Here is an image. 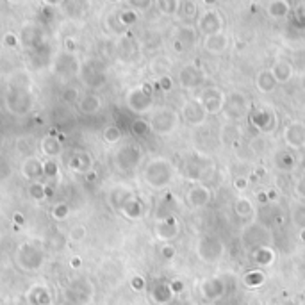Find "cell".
I'll return each mask as SVG.
<instances>
[{
  "label": "cell",
  "instance_id": "obj_1",
  "mask_svg": "<svg viewBox=\"0 0 305 305\" xmlns=\"http://www.w3.org/2000/svg\"><path fill=\"white\" fill-rule=\"evenodd\" d=\"M173 177V169L171 164L164 159H154L152 163H148V166L145 169V180L146 184H150L156 189L168 186L171 182Z\"/></svg>",
  "mask_w": 305,
  "mask_h": 305
},
{
  "label": "cell",
  "instance_id": "obj_2",
  "mask_svg": "<svg viewBox=\"0 0 305 305\" xmlns=\"http://www.w3.org/2000/svg\"><path fill=\"white\" fill-rule=\"evenodd\" d=\"M179 127V115L173 109H159L150 122V129L161 136H168Z\"/></svg>",
  "mask_w": 305,
  "mask_h": 305
},
{
  "label": "cell",
  "instance_id": "obj_3",
  "mask_svg": "<svg viewBox=\"0 0 305 305\" xmlns=\"http://www.w3.org/2000/svg\"><path fill=\"white\" fill-rule=\"evenodd\" d=\"M225 100L227 99H225L223 91L216 86H207L200 95V105L207 115H218V112L223 111Z\"/></svg>",
  "mask_w": 305,
  "mask_h": 305
},
{
  "label": "cell",
  "instance_id": "obj_4",
  "mask_svg": "<svg viewBox=\"0 0 305 305\" xmlns=\"http://www.w3.org/2000/svg\"><path fill=\"white\" fill-rule=\"evenodd\" d=\"M197 31L202 36H214V34H220L221 27H223V16L220 14V11L216 9H207L202 13V16L198 18L197 24Z\"/></svg>",
  "mask_w": 305,
  "mask_h": 305
},
{
  "label": "cell",
  "instance_id": "obj_5",
  "mask_svg": "<svg viewBox=\"0 0 305 305\" xmlns=\"http://www.w3.org/2000/svg\"><path fill=\"white\" fill-rule=\"evenodd\" d=\"M197 254H198V257H200L202 261H207V262L218 261V259L223 255V243H221L218 237L205 236V237H202V239L198 241Z\"/></svg>",
  "mask_w": 305,
  "mask_h": 305
},
{
  "label": "cell",
  "instance_id": "obj_6",
  "mask_svg": "<svg viewBox=\"0 0 305 305\" xmlns=\"http://www.w3.org/2000/svg\"><path fill=\"white\" fill-rule=\"evenodd\" d=\"M284 141L289 148L298 150L305 145V123L291 122L284 129Z\"/></svg>",
  "mask_w": 305,
  "mask_h": 305
},
{
  "label": "cell",
  "instance_id": "obj_7",
  "mask_svg": "<svg viewBox=\"0 0 305 305\" xmlns=\"http://www.w3.org/2000/svg\"><path fill=\"white\" fill-rule=\"evenodd\" d=\"M223 111H225V115H227L231 120L243 118V116L248 112V100H246V97L241 95V93H234V95H231L227 100H225Z\"/></svg>",
  "mask_w": 305,
  "mask_h": 305
},
{
  "label": "cell",
  "instance_id": "obj_8",
  "mask_svg": "<svg viewBox=\"0 0 305 305\" xmlns=\"http://www.w3.org/2000/svg\"><path fill=\"white\" fill-rule=\"evenodd\" d=\"M211 198H213L211 189L205 186H193L186 193V203L191 209H203L205 205H209Z\"/></svg>",
  "mask_w": 305,
  "mask_h": 305
},
{
  "label": "cell",
  "instance_id": "obj_9",
  "mask_svg": "<svg viewBox=\"0 0 305 305\" xmlns=\"http://www.w3.org/2000/svg\"><path fill=\"white\" fill-rule=\"evenodd\" d=\"M127 104H129L130 111L134 112H146L152 107V93L145 91L143 88L132 89L127 97Z\"/></svg>",
  "mask_w": 305,
  "mask_h": 305
},
{
  "label": "cell",
  "instance_id": "obj_10",
  "mask_svg": "<svg viewBox=\"0 0 305 305\" xmlns=\"http://www.w3.org/2000/svg\"><path fill=\"white\" fill-rule=\"evenodd\" d=\"M182 115L189 125H202L207 118V112L203 111V107L200 105V102L197 100H187L182 107Z\"/></svg>",
  "mask_w": 305,
  "mask_h": 305
},
{
  "label": "cell",
  "instance_id": "obj_11",
  "mask_svg": "<svg viewBox=\"0 0 305 305\" xmlns=\"http://www.w3.org/2000/svg\"><path fill=\"white\" fill-rule=\"evenodd\" d=\"M116 161H118L122 169H132L138 166V163L141 161V150L134 145L123 146L118 152V156H116Z\"/></svg>",
  "mask_w": 305,
  "mask_h": 305
},
{
  "label": "cell",
  "instance_id": "obj_12",
  "mask_svg": "<svg viewBox=\"0 0 305 305\" xmlns=\"http://www.w3.org/2000/svg\"><path fill=\"white\" fill-rule=\"evenodd\" d=\"M179 84L184 89H195L202 84V73L195 65H186L179 71Z\"/></svg>",
  "mask_w": 305,
  "mask_h": 305
},
{
  "label": "cell",
  "instance_id": "obj_13",
  "mask_svg": "<svg viewBox=\"0 0 305 305\" xmlns=\"http://www.w3.org/2000/svg\"><path fill=\"white\" fill-rule=\"evenodd\" d=\"M250 122L255 129L268 132L275 127V115L268 109H255V111L250 112Z\"/></svg>",
  "mask_w": 305,
  "mask_h": 305
},
{
  "label": "cell",
  "instance_id": "obj_14",
  "mask_svg": "<svg viewBox=\"0 0 305 305\" xmlns=\"http://www.w3.org/2000/svg\"><path fill=\"white\" fill-rule=\"evenodd\" d=\"M228 48V37L223 32L203 37V50L211 55H220Z\"/></svg>",
  "mask_w": 305,
  "mask_h": 305
},
{
  "label": "cell",
  "instance_id": "obj_15",
  "mask_svg": "<svg viewBox=\"0 0 305 305\" xmlns=\"http://www.w3.org/2000/svg\"><path fill=\"white\" fill-rule=\"evenodd\" d=\"M156 234L161 241H171L179 236V221L177 218H166L161 223H157L156 227Z\"/></svg>",
  "mask_w": 305,
  "mask_h": 305
},
{
  "label": "cell",
  "instance_id": "obj_16",
  "mask_svg": "<svg viewBox=\"0 0 305 305\" xmlns=\"http://www.w3.org/2000/svg\"><path fill=\"white\" fill-rule=\"evenodd\" d=\"M202 296L203 298H207V300H218V298H221L223 296V293H225V285H223V282L220 280V278H207V280H203L202 282Z\"/></svg>",
  "mask_w": 305,
  "mask_h": 305
},
{
  "label": "cell",
  "instance_id": "obj_17",
  "mask_svg": "<svg viewBox=\"0 0 305 305\" xmlns=\"http://www.w3.org/2000/svg\"><path fill=\"white\" fill-rule=\"evenodd\" d=\"M271 73H273L277 84H285L291 81L293 77V65L285 59H278L275 61V65L271 66Z\"/></svg>",
  "mask_w": 305,
  "mask_h": 305
},
{
  "label": "cell",
  "instance_id": "obj_18",
  "mask_svg": "<svg viewBox=\"0 0 305 305\" xmlns=\"http://www.w3.org/2000/svg\"><path fill=\"white\" fill-rule=\"evenodd\" d=\"M197 34H198V31L191 27V25H182V27H179V31H177L175 48L182 50V48L193 47L195 41H197Z\"/></svg>",
  "mask_w": 305,
  "mask_h": 305
},
{
  "label": "cell",
  "instance_id": "obj_19",
  "mask_svg": "<svg viewBox=\"0 0 305 305\" xmlns=\"http://www.w3.org/2000/svg\"><path fill=\"white\" fill-rule=\"evenodd\" d=\"M255 86L261 93H271L275 88H277V81H275L271 70H262L261 73L255 79Z\"/></svg>",
  "mask_w": 305,
  "mask_h": 305
},
{
  "label": "cell",
  "instance_id": "obj_20",
  "mask_svg": "<svg viewBox=\"0 0 305 305\" xmlns=\"http://www.w3.org/2000/svg\"><path fill=\"white\" fill-rule=\"evenodd\" d=\"M173 293L169 289V284H157L156 288L152 289V300L159 305H166L171 302Z\"/></svg>",
  "mask_w": 305,
  "mask_h": 305
},
{
  "label": "cell",
  "instance_id": "obj_21",
  "mask_svg": "<svg viewBox=\"0 0 305 305\" xmlns=\"http://www.w3.org/2000/svg\"><path fill=\"white\" fill-rule=\"evenodd\" d=\"M266 11H268V14L273 18H284L289 14L291 6H289V2H285V0H273V2H270L268 6H266Z\"/></svg>",
  "mask_w": 305,
  "mask_h": 305
},
{
  "label": "cell",
  "instance_id": "obj_22",
  "mask_svg": "<svg viewBox=\"0 0 305 305\" xmlns=\"http://www.w3.org/2000/svg\"><path fill=\"white\" fill-rule=\"evenodd\" d=\"M254 261L257 262L259 266H270L271 262L275 261L273 250L268 246H259L257 250L254 252Z\"/></svg>",
  "mask_w": 305,
  "mask_h": 305
},
{
  "label": "cell",
  "instance_id": "obj_23",
  "mask_svg": "<svg viewBox=\"0 0 305 305\" xmlns=\"http://www.w3.org/2000/svg\"><path fill=\"white\" fill-rule=\"evenodd\" d=\"M234 213L241 218H248L254 213V205H252V202L246 197H239L234 202Z\"/></svg>",
  "mask_w": 305,
  "mask_h": 305
},
{
  "label": "cell",
  "instance_id": "obj_24",
  "mask_svg": "<svg viewBox=\"0 0 305 305\" xmlns=\"http://www.w3.org/2000/svg\"><path fill=\"white\" fill-rule=\"evenodd\" d=\"M24 173L29 177V179L36 180V179H40V177H41V173H45V166L37 159H29L27 163H25Z\"/></svg>",
  "mask_w": 305,
  "mask_h": 305
},
{
  "label": "cell",
  "instance_id": "obj_25",
  "mask_svg": "<svg viewBox=\"0 0 305 305\" xmlns=\"http://www.w3.org/2000/svg\"><path fill=\"white\" fill-rule=\"evenodd\" d=\"M100 105H102V102L97 95H86L81 102V111L91 115V112L100 111Z\"/></svg>",
  "mask_w": 305,
  "mask_h": 305
},
{
  "label": "cell",
  "instance_id": "obj_26",
  "mask_svg": "<svg viewBox=\"0 0 305 305\" xmlns=\"http://www.w3.org/2000/svg\"><path fill=\"white\" fill-rule=\"evenodd\" d=\"M243 282L248 288H259V285L264 284V273L259 270H252L243 277Z\"/></svg>",
  "mask_w": 305,
  "mask_h": 305
},
{
  "label": "cell",
  "instance_id": "obj_27",
  "mask_svg": "<svg viewBox=\"0 0 305 305\" xmlns=\"http://www.w3.org/2000/svg\"><path fill=\"white\" fill-rule=\"evenodd\" d=\"M277 166L280 169H284V171H289V169L295 168V157H293L291 152H280L277 154Z\"/></svg>",
  "mask_w": 305,
  "mask_h": 305
},
{
  "label": "cell",
  "instance_id": "obj_28",
  "mask_svg": "<svg viewBox=\"0 0 305 305\" xmlns=\"http://www.w3.org/2000/svg\"><path fill=\"white\" fill-rule=\"evenodd\" d=\"M31 302L34 305H50V295H48L47 289L37 288V289H34V291H32Z\"/></svg>",
  "mask_w": 305,
  "mask_h": 305
},
{
  "label": "cell",
  "instance_id": "obj_29",
  "mask_svg": "<svg viewBox=\"0 0 305 305\" xmlns=\"http://www.w3.org/2000/svg\"><path fill=\"white\" fill-rule=\"evenodd\" d=\"M122 211H123V213H125L129 218H139V216L143 214V205H141V203H139L138 200H136V198H132L130 202L125 203V207H123Z\"/></svg>",
  "mask_w": 305,
  "mask_h": 305
},
{
  "label": "cell",
  "instance_id": "obj_30",
  "mask_svg": "<svg viewBox=\"0 0 305 305\" xmlns=\"http://www.w3.org/2000/svg\"><path fill=\"white\" fill-rule=\"evenodd\" d=\"M104 139L107 143H118L120 139H122V130H120V127H116V125L107 127V129L104 130Z\"/></svg>",
  "mask_w": 305,
  "mask_h": 305
},
{
  "label": "cell",
  "instance_id": "obj_31",
  "mask_svg": "<svg viewBox=\"0 0 305 305\" xmlns=\"http://www.w3.org/2000/svg\"><path fill=\"white\" fill-rule=\"evenodd\" d=\"M43 150L48 156H58L59 150H61V145H59V141H55V138H45Z\"/></svg>",
  "mask_w": 305,
  "mask_h": 305
},
{
  "label": "cell",
  "instance_id": "obj_32",
  "mask_svg": "<svg viewBox=\"0 0 305 305\" xmlns=\"http://www.w3.org/2000/svg\"><path fill=\"white\" fill-rule=\"evenodd\" d=\"M293 221H295V225L305 228V205L303 203H298V205L293 209Z\"/></svg>",
  "mask_w": 305,
  "mask_h": 305
},
{
  "label": "cell",
  "instance_id": "obj_33",
  "mask_svg": "<svg viewBox=\"0 0 305 305\" xmlns=\"http://www.w3.org/2000/svg\"><path fill=\"white\" fill-rule=\"evenodd\" d=\"M157 6L161 7V13H164V14H173V13H177L179 11V7H180V4L179 2H175V0H164V2H159Z\"/></svg>",
  "mask_w": 305,
  "mask_h": 305
},
{
  "label": "cell",
  "instance_id": "obj_34",
  "mask_svg": "<svg viewBox=\"0 0 305 305\" xmlns=\"http://www.w3.org/2000/svg\"><path fill=\"white\" fill-rule=\"evenodd\" d=\"M150 132V125L143 120H136L132 122V134L134 136H145Z\"/></svg>",
  "mask_w": 305,
  "mask_h": 305
},
{
  "label": "cell",
  "instance_id": "obj_35",
  "mask_svg": "<svg viewBox=\"0 0 305 305\" xmlns=\"http://www.w3.org/2000/svg\"><path fill=\"white\" fill-rule=\"evenodd\" d=\"M29 193H31V197L32 198H36V200H41V198H45V187H43V184L41 182H32L31 184V187H29Z\"/></svg>",
  "mask_w": 305,
  "mask_h": 305
},
{
  "label": "cell",
  "instance_id": "obj_36",
  "mask_svg": "<svg viewBox=\"0 0 305 305\" xmlns=\"http://www.w3.org/2000/svg\"><path fill=\"white\" fill-rule=\"evenodd\" d=\"M248 184H250V180L244 179V177H237V179L234 180V187L239 191V193H243L244 189H248Z\"/></svg>",
  "mask_w": 305,
  "mask_h": 305
},
{
  "label": "cell",
  "instance_id": "obj_37",
  "mask_svg": "<svg viewBox=\"0 0 305 305\" xmlns=\"http://www.w3.org/2000/svg\"><path fill=\"white\" fill-rule=\"evenodd\" d=\"M68 214V207L65 203H59L58 207H54V218H58V220H65Z\"/></svg>",
  "mask_w": 305,
  "mask_h": 305
},
{
  "label": "cell",
  "instance_id": "obj_38",
  "mask_svg": "<svg viewBox=\"0 0 305 305\" xmlns=\"http://www.w3.org/2000/svg\"><path fill=\"white\" fill-rule=\"evenodd\" d=\"M84 236H86V228L84 227H75V228H71V232H70V237H71V239H75V241L82 239Z\"/></svg>",
  "mask_w": 305,
  "mask_h": 305
},
{
  "label": "cell",
  "instance_id": "obj_39",
  "mask_svg": "<svg viewBox=\"0 0 305 305\" xmlns=\"http://www.w3.org/2000/svg\"><path fill=\"white\" fill-rule=\"evenodd\" d=\"M122 22H123V24H127V25L134 24V22H136V13H134V11H130V9H127L125 13H122Z\"/></svg>",
  "mask_w": 305,
  "mask_h": 305
},
{
  "label": "cell",
  "instance_id": "obj_40",
  "mask_svg": "<svg viewBox=\"0 0 305 305\" xmlns=\"http://www.w3.org/2000/svg\"><path fill=\"white\" fill-rule=\"evenodd\" d=\"M177 254L175 246H171V244H166V246H163V257L164 259H173Z\"/></svg>",
  "mask_w": 305,
  "mask_h": 305
},
{
  "label": "cell",
  "instance_id": "obj_41",
  "mask_svg": "<svg viewBox=\"0 0 305 305\" xmlns=\"http://www.w3.org/2000/svg\"><path fill=\"white\" fill-rule=\"evenodd\" d=\"M130 284H132V289H136V291H141V289L145 288V278H143V277H134Z\"/></svg>",
  "mask_w": 305,
  "mask_h": 305
},
{
  "label": "cell",
  "instance_id": "obj_42",
  "mask_svg": "<svg viewBox=\"0 0 305 305\" xmlns=\"http://www.w3.org/2000/svg\"><path fill=\"white\" fill-rule=\"evenodd\" d=\"M295 191H296V195H298V197L305 198V177H303V179H300L298 182H296Z\"/></svg>",
  "mask_w": 305,
  "mask_h": 305
},
{
  "label": "cell",
  "instance_id": "obj_43",
  "mask_svg": "<svg viewBox=\"0 0 305 305\" xmlns=\"http://www.w3.org/2000/svg\"><path fill=\"white\" fill-rule=\"evenodd\" d=\"M169 289H171V293L175 295V293H180L184 289V284L180 280H171L169 282Z\"/></svg>",
  "mask_w": 305,
  "mask_h": 305
},
{
  "label": "cell",
  "instance_id": "obj_44",
  "mask_svg": "<svg viewBox=\"0 0 305 305\" xmlns=\"http://www.w3.org/2000/svg\"><path fill=\"white\" fill-rule=\"evenodd\" d=\"M159 84H161V88H163L164 91H168V89H171V79H169V77H163L159 81Z\"/></svg>",
  "mask_w": 305,
  "mask_h": 305
},
{
  "label": "cell",
  "instance_id": "obj_45",
  "mask_svg": "<svg viewBox=\"0 0 305 305\" xmlns=\"http://www.w3.org/2000/svg\"><path fill=\"white\" fill-rule=\"evenodd\" d=\"M6 45L14 47V45H16V36H14V34H6Z\"/></svg>",
  "mask_w": 305,
  "mask_h": 305
},
{
  "label": "cell",
  "instance_id": "obj_46",
  "mask_svg": "<svg viewBox=\"0 0 305 305\" xmlns=\"http://www.w3.org/2000/svg\"><path fill=\"white\" fill-rule=\"evenodd\" d=\"M257 200L261 202V203H268L270 200H268V195L264 193V191H259L257 193Z\"/></svg>",
  "mask_w": 305,
  "mask_h": 305
},
{
  "label": "cell",
  "instance_id": "obj_47",
  "mask_svg": "<svg viewBox=\"0 0 305 305\" xmlns=\"http://www.w3.org/2000/svg\"><path fill=\"white\" fill-rule=\"evenodd\" d=\"M266 195H268V200H270V202H275V200H278V193H277V191H275V189H270V191H268V193H266Z\"/></svg>",
  "mask_w": 305,
  "mask_h": 305
},
{
  "label": "cell",
  "instance_id": "obj_48",
  "mask_svg": "<svg viewBox=\"0 0 305 305\" xmlns=\"http://www.w3.org/2000/svg\"><path fill=\"white\" fill-rule=\"evenodd\" d=\"M186 7H187V9H186L187 16H189V14H191V16H193V14L197 13V11H195V7H197V6H195V4H186Z\"/></svg>",
  "mask_w": 305,
  "mask_h": 305
},
{
  "label": "cell",
  "instance_id": "obj_49",
  "mask_svg": "<svg viewBox=\"0 0 305 305\" xmlns=\"http://www.w3.org/2000/svg\"><path fill=\"white\" fill-rule=\"evenodd\" d=\"M254 175L255 177H257V179H261V177H264L266 175V171H264V168H257V169H255V173H254Z\"/></svg>",
  "mask_w": 305,
  "mask_h": 305
},
{
  "label": "cell",
  "instance_id": "obj_50",
  "mask_svg": "<svg viewBox=\"0 0 305 305\" xmlns=\"http://www.w3.org/2000/svg\"><path fill=\"white\" fill-rule=\"evenodd\" d=\"M300 241H302V243H305V228H302V231H300Z\"/></svg>",
  "mask_w": 305,
  "mask_h": 305
},
{
  "label": "cell",
  "instance_id": "obj_51",
  "mask_svg": "<svg viewBox=\"0 0 305 305\" xmlns=\"http://www.w3.org/2000/svg\"><path fill=\"white\" fill-rule=\"evenodd\" d=\"M79 264H81V261H79V259H73V268H79Z\"/></svg>",
  "mask_w": 305,
  "mask_h": 305
},
{
  "label": "cell",
  "instance_id": "obj_52",
  "mask_svg": "<svg viewBox=\"0 0 305 305\" xmlns=\"http://www.w3.org/2000/svg\"><path fill=\"white\" fill-rule=\"evenodd\" d=\"M303 88H305V77H303Z\"/></svg>",
  "mask_w": 305,
  "mask_h": 305
}]
</instances>
